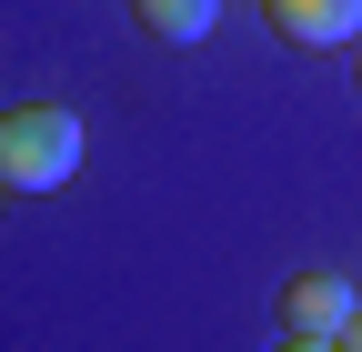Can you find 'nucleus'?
I'll use <instances>...</instances> for the list:
<instances>
[{"label":"nucleus","instance_id":"nucleus-5","mask_svg":"<svg viewBox=\"0 0 362 352\" xmlns=\"http://www.w3.org/2000/svg\"><path fill=\"white\" fill-rule=\"evenodd\" d=\"M282 352H342V342H292V332H282Z\"/></svg>","mask_w":362,"mask_h":352},{"label":"nucleus","instance_id":"nucleus-2","mask_svg":"<svg viewBox=\"0 0 362 352\" xmlns=\"http://www.w3.org/2000/svg\"><path fill=\"white\" fill-rule=\"evenodd\" d=\"M272 312H282V332H292V342H342V322L362 312V292H352L342 272H292Z\"/></svg>","mask_w":362,"mask_h":352},{"label":"nucleus","instance_id":"nucleus-4","mask_svg":"<svg viewBox=\"0 0 362 352\" xmlns=\"http://www.w3.org/2000/svg\"><path fill=\"white\" fill-rule=\"evenodd\" d=\"M131 20H141V40H161V51H192L221 20V0H131Z\"/></svg>","mask_w":362,"mask_h":352},{"label":"nucleus","instance_id":"nucleus-6","mask_svg":"<svg viewBox=\"0 0 362 352\" xmlns=\"http://www.w3.org/2000/svg\"><path fill=\"white\" fill-rule=\"evenodd\" d=\"M342 352H362V312H352V322H342Z\"/></svg>","mask_w":362,"mask_h":352},{"label":"nucleus","instance_id":"nucleus-3","mask_svg":"<svg viewBox=\"0 0 362 352\" xmlns=\"http://www.w3.org/2000/svg\"><path fill=\"white\" fill-rule=\"evenodd\" d=\"M262 20L292 51H342V40H362V0H262Z\"/></svg>","mask_w":362,"mask_h":352},{"label":"nucleus","instance_id":"nucleus-8","mask_svg":"<svg viewBox=\"0 0 362 352\" xmlns=\"http://www.w3.org/2000/svg\"><path fill=\"white\" fill-rule=\"evenodd\" d=\"M0 192H11V182H0Z\"/></svg>","mask_w":362,"mask_h":352},{"label":"nucleus","instance_id":"nucleus-1","mask_svg":"<svg viewBox=\"0 0 362 352\" xmlns=\"http://www.w3.org/2000/svg\"><path fill=\"white\" fill-rule=\"evenodd\" d=\"M71 171H81V121L61 101L0 111V182H11V192H61Z\"/></svg>","mask_w":362,"mask_h":352},{"label":"nucleus","instance_id":"nucleus-7","mask_svg":"<svg viewBox=\"0 0 362 352\" xmlns=\"http://www.w3.org/2000/svg\"><path fill=\"white\" fill-rule=\"evenodd\" d=\"M352 91H362V61H352Z\"/></svg>","mask_w":362,"mask_h":352}]
</instances>
